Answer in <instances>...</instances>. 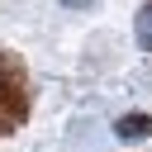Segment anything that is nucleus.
<instances>
[{
  "mask_svg": "<svg viewBox=\"0 0 152 152\" xmlns=\"http://www.w3.org/2000/svg\"><path fill=\"white\" fill-rule=\"evenodd\" d=\"M138 43L152 48V5H142V14H138Z\"/></svg>",
  "mask_w": 152,
  "mask_h": 152,
  "instance_id": "2",
  "label": "nucleus"
},
{
  "mask_svg": "<svg viewBox=\"0 0 152 152\" xmlns=\"http://www.w3.org/2000/svg\"><path fill=\"white\" fill-rule=\"evenodd\" d=\"M114 133H119L124 142H138V138L152 133V119H147V114H124V119L114 124Z\"/></svg>",
  "mask_w": 152,
  "mask_h": 152,
  "instance_id": "1",
  "label": "nucleus"
}]
</instances>
